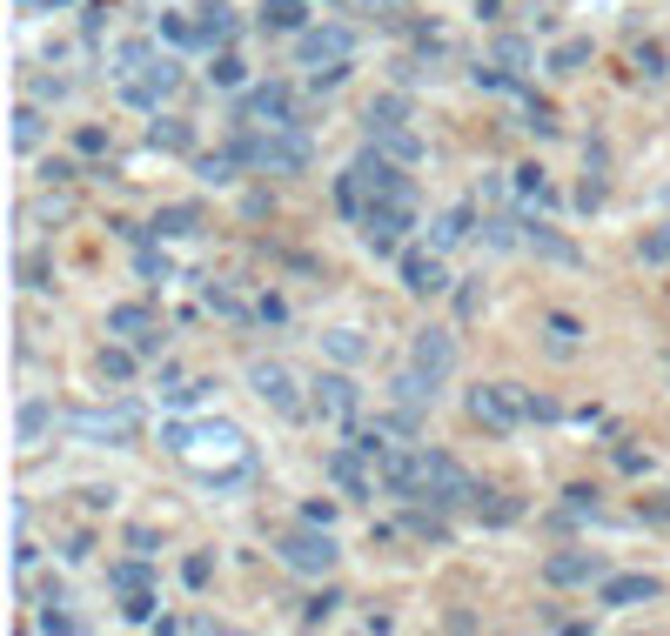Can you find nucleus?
<instances>
[{"label":"nucleus","mask_w":670,"mask_h":636,"mask_svg":"<svg viewBox=\"0 0 670 636\" xmlns=\"http://www.w3.org/2000/svg\"><path fill=\"white\" fill-rule=\"evenodd\" d=\"M376 476H382V489H389V496H409V503H436V509L469 503V489H476L463 469L443 456V449H389Z\"/></svg>","instance_id":"obj_1"},{"label":"nucleus","mask_w":670,"mask_h":636,"mask_svg":"<svg viewBox=\"0 0 670 636\" xmlns=\"http://www.w3.org/2000/svg\"><path fill=\"white\" fill-rule=\"evenodd\" d=\"M382 195H409V181L396 175V154H382V148H362L342 175H335V208L342 215H362L369 201Z\"/></svg>","instance_id":"obj_2"},{"label":"nucleus","mask_w":670,"mask_h":636,"mask_svg":"<svg viewBox=\"0 0 670 636\" xmlns=\"http://www.w3.org/2000/svg\"><path fill=\"white\" fill-rule=\"evenodd\" d=\"M356 228H362V248H369V255H396L402 235L416 228V201L409 195H382V201H369V208L356 215Z\"/></svg>","instance_id":"obj_3"},{"label":"nucleus","mask_w":670,"mask_h":636,"mask_svg":"<svg viewBox=\"0 0 670 636\" xmlns=\"http://www.w3.org/2000/svg\"><path fill=\"white\" fill-rule=\"evenodd\" d=\"M469 416L483 422L490 436H510L516 422H530V389H516V382H476L469 389Z\"/></svg>","instance_id":"obj_4"},{"label":"nucleus","mask_w":670,"mask_h":636,"mask_svg":"<svg viewBox=\"0 0 670 636\" xmlns=\"http://www.w3.org/2000/svg\"><path fill=\"white\" fill-rule=\"evenodd\" d=\"M275 556L289 563V570H302V576H329L335 570V536H329V523H302V529H289L282 543H275Z\"/></svg>","instance_id":"obj_5"},{"label":"nucleus","mask_w":670,"mask_h":636,"mask_svg":"<svg viewBox=\"0 0 670 636\" xmlns=\"http://www.w3.org/2000/svg\"><path fill=\"white\" fill-rule=\"evenodd\" d=\"M235 128H302L295 121V94L282 81H268V88L242 94V108H235Z\"/></svg>","instance_id":"obj_6"},{"label":"nucleus","mask_w":670,"mask_h":636,"mask_svg":"<svg viewBox=\"0 0 670 636\" xmlns=\"http://www.w3.org/2000/svg\"><path fill=\"white\" fill-rule=\"evenodd\" d=\"M67 429H74L81 442H128L134 429H141V409H134V402H114V409H74Z\"/></svg>","instance_id":"obj_7"},{"label":"nucleus","mask_w":670,"mask_h":636,"mask_svg":"<svg viewBox=\"0 0 670 636\" xmlns=\"http://www.w3.org/2000/svg\"><path fill=\"white\" fill-rule=\"evenodd\" d=\"M349 54H356V27H315V34H302L295 41V61L302 67H349Z\"/></svg>","instance_id":"obj_8"},{"label":"nucleus","mask_w":670,"mask_h":636,"mask_svg":"<svg viewBox=\"0 0 670 636\" xmlns=\"http://www.w3.org/2000/svg\"><path fill=\"white\" fill-rule=\"evenodd\" d=\"M248 389L262 395L275 416H302V395H295V375L282 362H248Z\"/></svg>","instance_id":"obj_9"},{"label":"nucleus","mask_w":670,"mask_h":636,"mask_svg":"<svg viewBox=\"0 0 670 636\" xmlns=\"http://www.w3.org/2000/svg\"><path fill=\"white\" fill-rule=\"evenodd\" d=\"M356 409H362V389L342 369L315 375V416H322V422H356Z\"/></svg>","instance_id":"obj_10"},{"label":"nucleus","mask_w":670,"mask_h":636,"mask_svg":"<svg viewBox=\"0 0 670 636\" xmlns=\"http://www.w3.org/2000/svg\"><path fill=\"white\" fill-rule=\"evenodd\" d=\"M402 288H409V295H443L449 288L443 248H409V255H402Z\"/></svg>","instance_id":"obj_11"},{"label":"nucleus","mask_w":670,"mask_h":636,"mask_svg":"<svg viewBox=\"0 0 670 636\" xmlns=\"http://www.w3.org/2000/svg\"><path fill=\"white\" fill-rule=\"evenodd\" d=\"M657 596H664V583H657V576H603L597 583V603L603 610H637V603H657Z\"/></svg>","instance_id":"obj_12"},{"label":"nucleus","mask_w":670,"mask_h":636,"mask_svg":"<svg viewBox=\"0 0 670 636\" xmlns=\"http://www.w3.org/2000/svg\"><path fill=\"white\" fill-rule=\"evenodd\" d=\"M175 81H181V67H175V61H148L141 74H128V81H121V94H128L134 108H155L161 94H175Z\"/></svg>","instance_id":"obj_13"},{"label":"nucleus","mask_w":670,"mask_h":636,"mask_svg":"<svg viewBox=\"0 0 670 636\" xmlns=\"http://www.w3.org/2000/svg\"><path fill=\"white\" fill-rule=\"evenodd\" d=\"M409 362H416L429 382H449V369H456V342H449V329H423L416 335V349H409Z\"/></svg>","instance_id":"obj_14"},{"label":"nucleus","mask_w":670,"mask_h":636,"mask_svg":"<svg viewBox=\"0 0 670 636\" xmlns=\"http://www.w3.org/2000/svg\"><path fill=\"white\" fill-rule=\"evenodd\" d=\"M550 583H603V556L597 549H557L550 563H543Z\"/></svg>","instance_id":"obj_15"},{"label":"nucleus","mask_w":670,"mask_h":636,"mask_svg":"<svg viewBox=\"0 0 670 636\" xmlns=\"http://www.w3.org/2000/svg\"><path fill=\"white\" fill-rule=\"evenodd\" d=\"M108 335H128L134 349H155V342H161L155 315H148L141 302H121V308H108Z\"/></svg>","instance_id":"obj_16"},{"label":"nucleus","mask_w":670,"mask_h":636,"mask_svg":"<svg viewBox=\"0 0 670 636\" xmlns=\"http://www.w3.org/2000/svg\"><path fill=\"white\" fill-rule=\"evenodd\" d=\"M436 389H443V382H429V375L416 369V362H409V369H402L396 382H389V395H396V409H409V416H423L429 402H436Z\"/></svg>","instance_id":"obj_17"},{"label":"nucleus","mask_w":670,"mask_h":636,"mask_svg":"<svg viewBox=\"0 0 670 636\" xmlns=\"http://www.w3.org/2000/svg\"><path fill=\"white\" fill-rule=\"evenodd\" d=\"M195 34H201V47H228L235 41V7H228V0H201L195 7Z\"/></svg>","instance_id":"obj_18"},{"label":"nucleus","mask_w":670,"mask_h":636,"mask_svg":"<svg viewBox=\"0 0 670 636\" xmlns=\"http://www.w3.org/2000/svg\"><path fill=\"white\" fill-rule=\"evenodd\" d=\"M329 476L342 489H349V496H369V489H376V476H369V456H362L356 442H349V449H335L329 456Z\"/></svg>","instance_id":"obj_19"},{"label":"nucleus","mask_w":670,"mask_h":636,"mask_svg":"<svg viewBox=\"0 0 670 636\" xmlns=\"http://www.w3.org/2000/svg\"><path fill=\"white\" fill-rule=\"evenodd\" d=\"M469 509H476V523H490V529H510L523 516V503L503 496V489H469Z\"/></svg>","instance_id":"obj_20"},{"label":"nucleus","mask_w":670,"mask_h":636,"mask_svg":"<svg viewBox=\"0 0 670 636\" xmlns=\"http://www.w3.org/2000/svg\"><path fill=\"white\" fill-rule=\"evenodd\" d=\"M369 141H376L382 154H396V161H423V134L409 128V121H402V128H376Z\"/></svg>","instance_id":"obj_21"},{"label":"nucleus","mask_w":670,"mask_h":636,"mask_svg":"<svg viewBox=\"0 0 670 636\" xmlns=\"http://www.w3.org/2000/svg\"><path fill=\"white\" fill-rule=\"evenodd\" d=\"M195 228H201L195 201H175V208H161V215L148 221V235H195Z\"/></svg>","instance_id":"obj_22"},{"label":"nucleus","mask_w":670,"mask_h":636,"mask_svg":"<svg viewBox=\"0 0 670 636\" xmlns=\"http://www.w3.org/2000/svg\"><path fill=\"white\" fill-rule=\"evenodd\" d=\"M469 221H476L469 208H443V215L429 221V248H456V242L469 235Z\"/></svg>","instance_id":"obj_23"},{"label":"nucleus","mask_w":670,"mask_h":636,"mask_svg":"<svg viewBox=\"0 0 670 636\" xmlns=\"http://www.w3.org/2000/svg\"><path fill=\"white\" fill-rule=\"evenodd\" d=\"M362 121H369V134H376V128H402V121H409V94H376Z\"/></svg>","instance_id":"obj_24"},{"label":"nucleus","mask_w":670,"mask_h":636,"mask_svg":"<svg viewBox=\"0 0 670 636\" xmlns=\"http://www.w3.org/2000/svg\"><path fill=\"white\" fill-rule=\"evenodd\" d=\"M148 148H168V154H195V134H188V121H168V114H161L155 128H148Z\"/></svg>","instance_id":"obj_25"},{"label":"nucleus","mask_w":670,"mask_h":636,"mask_svg":"<svg viewBox=\"0 0 670 636\" xmlns=\"http://www.w3.org/2000/svg\"><path fill=\"white\" fill-rule=\"evenodd\" d=\"M47 429H54V402H41V395H34V402H21V442H27V449H34Z\"/></svg>","instance_id":"obj_26"},{"label":"nucleus","mask_w":670,"mask_h":636,"mask_svg":"<svg viewBox=\"0 0 670 636\" xmlns=\"http://www.w3.org/2000/svg\"><path fill=\"white\" fill-rule=\"evenodd\" d=\"M543 335H550V355H577V342H583L577 315H550V322H543Z\"/></svg>","instance_id":"obj_27"},{"label":"nucleus","mask_w":670,"mask_h":636,"mask_svg":"<svg viewBox=\"0 0 670 636\" xmlns=\"http://www.w3.org/2000/svg\"><path fill=\"white\" fill-rule=\"evenodd\" d=\"M322 349H329L335 362H362L369 342H362V329H329V335H322Z\"/></svg>","instance_id":"obj_28"},{"label":"nucleus","mask_w":670,"mask_h":636,"mask_svg":"<svg viewBox=\"0 0 670 636\" xmlns=\"http://www.w3.org/2000/svg\"><path fill=\"white\" fill-rule=\"evenodd\" d=\"M523 242H530L536 255H550V262H577V248L563 242V235H550V228H543V221H530V235H523Z\"/></svg>","instance_id":"obj_29"},{"label":"nucleus","mask_w":670,"mask_h":636,"mask_svg":"<svg viewBox=\"0 0 670 636\" xmlns=\"http://www.w3.org/2000/svg\"><path fill=\"white\" fill-rule=\"evenodd\" d=\"M302 7H309V0H262V27L289 34V27H302Z\"/></svg>","instance_id":"obj_30"},{"label":"nucleus","mask_w":670,"mask_h":636,"mask_svg":"<svg viewBox=\"0 0 670 636\" xmlns=\"http://www.w3.org/2000/svg\"><path fill=\"white\" fill-rule=\"evenodd\" d=\"M41 134H47L41 108H21V114H14V148H21V154H34V148H41Z\"/></svg>","instance_id":"obj_31"},{"label":"nucleus","mask_w":670,"mask_h":636,"mask_svg":"<svg viewBox=\"0 0 670 636\" xmlns=\"http://www.w3.org/2000/svg\"><path fill=\"white\" fill-rule=\"evenodd\" d=\"M235 161H242V154H235V148H222V154H201V161H195V175L222 188V181H235Z\"/></svg>","instance_id":"obj_32"},{"label":"nucleus","mask_w":670,"mask_h":636,"mask_svg":"<svg viewBox=\"0 0 670 636\" xmlns=\"http://www.w3.org/2000/svg\"><path fill=\"white\" fill-rule=\"evenodd\" d=\"M409 536H423V543H449V523L436 516V503H429V509H409Z\"/></svg>","instance_id":"obj_33"},{"label":"nucleus","mask_w":670,"mask_h":636,"mask_svg":"<svg viewBox=\"0 0 670 636\" xmlns=\"http://www.w3.org/2000/svg\"><path fill=\"white\" fill-rule=\"evenodd\" d=\"M583 67H590V41H563L550 54V74H583Z\"/></svg>","instance_id":"obj_34"},{"label":"nucleus","mask_w":670,"mask_h":636,"mask_svg":"<svg viewBox=\"0 0 670 636\" xmlns=\"http://www.w3.org/2000/svg\"><path fill=\"white\" fill-rule=\"evenodd\" d=\"M148 61H155V54H148V41H121V47H114V74H121V81H128V74H141Z\"/></svg>","instance_id":"obj_35"},{"label":"nucleus","mask_w":670,"mask_h":636,"mask_svg":"<svg viewBox=\"0 0 670 636\" xmlns=\"http://www.w3.org/2000/svg\"><path fill=\"white\" fill-rule=\"evenodd\" d=\"M516 228H523L516 215H490V221H483V242H490V248H516V242H523Z\"/></svg>","instance_id":"obj_36"},{"label":"nucleus","mask_w":670,"mask_h":636,"mask_svg":"<svg viewBox=\"0 0 670 636\" xmlns=\"http://www.w3.org/2000/svg\"><path fill=\"white\" fill-rule=\"evenodd\" d=\"M94 369L108 375V382H128V375H134V355L128 349H101V355H94Z\"/></svg>","instance_id":"obj_37"},{"label":"nucleus","mask_w":670,"mask_h":636,"mask_svg":"<svg viewBox=\"0 0 670 636\" xmlns=\"http://www.w3.org/2000/svg\"><path fill=\"white\" fill-rule=\"evenodd\" d=\"M496 67H510V74H523V67H530V41H496Z\"/></svg>","instance_id":"obj_38"},{"label":"nucleus","mask_w":670,"mask_h":636,"mask_svg":"<svg viewBox=\"0 0 670 636\" xmlns=\"http://www.w3.org/2000/svg\"><path fill=\"white\" fill-rule=\"evenodd\" d=\"M181 576H188V590H208V576H215V556H208V549H195V556L181 563Z\"/></svg>","instance_id":"obj_39"},{"label":"nucleus","mask_w":670,"mask_h":636,"mask_svg":"<svg viewBox=\"0 0 670 636\" xmlns=\"http://www.w3.org/2000/svg\"><path fill=\"white\" fill-rule=\"evenodd\" d=\"M47 275H54V268H47V255H21V288H54Z\"/></svg>","instance_id":"obj_40"},{"label":"nucleus","mask_w":670,"mask_h":636,"mask_svg":"<svg viewBox=\"0 0 670 636\" xmlns=\"http://www.w3.org/2000/svg\"><path fill=\"white\" fill-rule=\"evenodd\" d=\"M335 603H342V596H335V590L309 596V603H302V623H329V616H335Z\"/></svg>","instance_id":"obj_41"},{"label":"nucleus","mask_w":670,"mask_h":636,"mask_svg":"<svg viewBox=\"0 0 670 636\" xmlns=\"http://www.w3.org/2000/svg\"><path fill=\"white\" fill-rule=\"evenodd\" d=\"M637 67H644L650 81H664V47H657V41H644V47H637Z\"/></svg>","instance_id":"obj_42"},{"label":"nucleus","mask_w":670,"mask_h":636,"mask_svg":"<svg viewBox=\"0 0 670 636\" xmlns=\"http://www.w3.org/2000/svg\"><path fill=\"white\" fill-rule=\"evenodd\" d=\"M121 610H128L134 623H148V616H155V596H148V583H141V590H128V603H121Z\"/></svg>","instance_id":"obj_43"},{"label":"nucleus","mask_w":670,"mask_h":636,"mask_svg":"<svg viewBox=\"0 0 670 636\" xmlns=\"http://www.w3.org/2000/svg\"><path fill=\"white\" fill-rule=\"evenodd\" d=\"M516 188H523V195H536V208L550 201V188H543V175H536V168H516Z\"/></svg>","instance_id":"obj_44"},{"label":"nucleus","mask_w":670,"mask_h":636,"mask_svg":"<svg viewBox=\"0 0 670 636\" xmlns=\"http://www.w3.org/2000/svg\"><path fill=\"white\" fill-rule=\"evenodd\" d=\"M27 94H34V101H61L67 81H47V74H34V81H27Z\"/></svg>","instance_id":"obj_45"},{"label":"nucleus","mask_w":670,"mask_h":636,"mask_svg":"<svg viewBox=\"0 0 670 636\" xmlns=\"http://www.w3.org/2000/svg\"><path fill=\"white\" fill-rule=\"evenodd\" d=\"M644 262H670V228H657V235H644Z\"/></svg>","instance_id":"obj_46"},{"label":"nucleus","mask_w":670,"mask_h":636,"mask_svg":"<svg viewBox=\"0 0 670 636\" xmlns=\"http://www.w3.org/2000/svg\"><path fill=\"white\" fill-rule=\"evenodd\" d=\"M215 81L235 88V81H242V61H235V54H215Z\"/></svg>","instance_id":"obj_47"},{"label":"nucleus","mask_w":670,"mask_h":636,"mask_svg":"<svg viewBox=\"0 0 670 636\" xmlns=\"http://www.w3.org/2000/svg\"><path fill=\"white\" fill-rule=\"evenodd\" d=\"M114 583H121V590H141L148 570H141V563H114Z\"/></svg>","instance_id":"obj_48"},{"label":"nucleus","mask_w":670,"mask_h":636,"mask_svg":"<svg viewBox=\"0 0 670 636\" xmlns=\"http://www.w3.org/2000/svg\"><path fill=\"white\" fill-rule=\"evenodd\" d=\"M161 34H168V41H201L195 21H181V14H168V21H161Z\"/></svg>","instance_id":"obj_49"},{"label":"nucleus","mask_w":670,"mask_h":636,"mask_svg":"<svg viewBox=\"0 0 670 636\" xmlns=\"http://www.w3.org/2000/svg\"><path fill=\"white\" fill-rule=\"evenodd\" d=\"M74 148H81V154H101V148H108V128H81V134H74Z\"/></svg>","instance_id":"obj_50"},{"label":"nucleus","mask_w":670,"mask_h":636,"mask_svg":"<svg viewBox=\"0 0 670 636\" xmlns=\"http://www.w3.org/2000/svg\"><path fill=\"white\" fill-rule=\"evenodd\" d=\"M577 201H583V208H597V201H603V175H583V188H577Z\"/></svg>","instance_id":"obj_51"},{"label":"nucleus","mask_w":670,"mask_h":636,"mask_svg":"<svg viewBox=\"0 0 670 636\" xmlns=\"http://www.w3.org/2000/svg\"><path fill=\"white\" fill-rule=\"evenodd\" d=\"M128 543L141 549V556H155V529H148V523H134V529H128Z\"/></svg>","instance_id":"obj_52"},{"label":"nucleus","mask_w":670,"mask_h":636,"mask_svg":"<svg viewBox=\"0 0 670 636\" xmlns=\"http://www.w3.org/2000/svg\"><path fill=\"white\" fill-rule=\"evenodd\" d=\"M208 308H222V315H242V302H235L228 288H208Z\"/></svg>","instance_id":"obj_53"},{"label":"nucleus","mask_w":670,"mask_h":636,"mask_svg":"<svg viewBox=\"0 0 670 636\" xmlns=\"http://www.w3.org/2000/svg\"><path fill=\"white\" fill-rule=\"evenodd\" d=\"M456 308H463V315H476V308H483V288H476V282H463V295H456Z\"/></svg>","instance_id":"obj_54"},{"label":"nucleus","mask_w":670,"mask_h":636,"mask_svg":"<svg viewBox=\"0 0 670 636\" xmlns=\"http://www.w3.org/2000/svg\"><path fill=\"white\" fill-rule=\"evenodd\" d=\"M644 516H657V523H670V496H657V503H644Z\"/></svg>","instance_id":"obj_55"},{"label":"nucleus","mask_w":670,"mask_h":636,"mask_svg":"<svg viewBox=\"0 0 670 636\" xmlns=\"http://www.w3.org/2000/svg\"><path fill=\"white\" fill-rule=\"evenodd\" d=\"M496 7H503V0H476V14H483V21H496Z\"/></svg>","instance_id":"obj_56"}]
</instances>
